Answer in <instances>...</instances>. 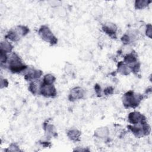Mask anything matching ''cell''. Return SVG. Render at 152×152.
Wrapping results in <instances>:
<instances>
[{"label": "cell", "mask_w": 152, "mask_h": 152, "mask_svg": "<svg viewBox=\"0 0 152 152\" xmlns=\"http://www.w3.org/2000/svg\"><path fill=\"white\" fill-rule=\"evenodd\" d=\"M103 31L112 39L116 38L117 27L113 23H106L102 26Z\"/></svg>", "instance_id": "9"}, {"label": "cell", "mask_w": 152, "mask_h": 152, "mask_svg": "<svg viewBox=\"0 0 152 152\" xmlns=\"http://www.w3.org/2000/svg\"><path fill=\"white\" fill-rule=\"evenodd\" d=\"M41 83L39 82L38 80L33 81H31L29 84L28 90L33 94H40V88L41 86Z\"/></svg>", "instance_id": "10"}, {"label": "cell", "mask_w": 152, "mask_h": 152, "mask_svg": "<svg viewBox=\"0 0 152 152\" xmlns=\"http://www.w3.org/2000/svg\"><path fill=\"white\" fill-rule=\"evenodd\" d=\"M7 63L8 69L13 73L24 72L27 69V66L25 65L20 56L15 53H13L10 56H8Z\"/></svg>", "instance_id": "1"}, {"label": "cell", "mask_w": 152, "mask_h": 152, "mask_svg": "<svg viewBox=\"0 0 152 152\" xmlns=\"http://www.w3.org/2000/svg\"><path fill=\"white\" fill-rule=\"evenodd\" d=\"M8 84V83L7 80H5V79L3 80L2 78H1V88H2L4 87L7 86Z\"/></svg>", "instance_id": "22"}, {"label": "cell", "mask_w": 152, "mask_h": 152, "mask_svg": "<svg viewBox=\"0 0 152 152\" xmlns=\"http://www.w3.org/2000/svg\"><path fill=\"white\" fill-rule=\"evenodd\" d=\"M143 96L140 94H136L132 91H129L124 94L122 102L126 108H135L142 100Z\"/></svg>", "instance_id": "2"}, {"label": "cell", "mask_w": 152, "mask_h": 152, "mask_svg": "<svg viewBox=\"0 0 152 152\" xmlns=\"http://www.w3.org/2000/svg\"><path fill=\"white\" fill-rule=\"evenodd\" d=\"M40 94L46 97H53L56 95V90L53 84H47L42 82Z\"/></svg>", "instance_id": "5"}, {"label": "cell", "mask_w": 152, "mask_h": 152, "mask_svg": "<svg viewBox=\"0 0 152 152\" xmlns=\"http://www.w3.org/2000/svg\"><path fill=\"white\" fill-rule=\"evenodd\" d=\"M5 37L12 42H17L21 39V37L17 33V31L15 30L14 28L10 30L8 32L7 34L5 36Z\"/></svg>", "instance_id": "14"}, {"label": "cell", "mask_w": 152, "mask_h": 152, "mask_svg": "<svg viewBox=\"0 0 152 152\" xmlns=\"http://www.w3.org/2000/svg\"><path fill=\"white\" fill-rule=\"evenodd\" d=\"M94 89L96 91V94L98 96H101V87H100V86H99L98 84H96L95 87H94Z\"/></svg>", "instance_id": "21"}, {"label": "cell", "mask_w": 152, "mask_h": 152, "mask_svg": "<svg viewBox=\"0 0 152 152\" xmlns=\"http://www.w3.org/2000/svg\"><path fill=\"white\" fill-rule=\"evenodd\" d=\"M118 71L119 73L124 75H128L131 72L129 67L122 61H121L118 63Z\"/></svg>", "instance_id": "11"}, {"label": "cell", "mask_w": 152, "mask_h": 152, "mask_svg": "<svg viewBox=\"0 0 152 152\" xmlns=\"http://www.w3.org/2000/svg\"><path fill=\"white\" fill-rule=\"evenodd\" d=\"M151 2V1H145V0L136 1L135 2V8L137 10H141L147 7L148 4Z\"/></svg>", "instance_id": "16"}, {"label": "cell", "mask_w": 152, "mask_h": 152, "mask_svg": "<svg viewBox=\"0 0 152 152\" xmlns=\"http://www.w3.org/2000/svg\"><path fill=\"white\" fill-rule=\"evenodd\" d=\"M24 78L28 81H33L37 80L42 75L40 70L35 69L34 68H28L24 71Z\"/></svg>", "instance_id": "6"}, {"label": "cell", "mask_w": 152, "mask_h": 152, "mask_svg": "<svg viewBox=\"0 0 152 152\" xmlns=\"http://www.w3.org/2000/svg\"><path fill=\"white\" fill-rule=\"evenodd\" d=\"M67 135L71 140L77 141H79L80 137L81 135V132L76 129H72L68 131Z\"/></svg>", "instance_id": "12"}, {"label": "cell", "mask_w": 152, "mask_h": 152, "mask_svg": "<svg viewBox=\"0 0 152 152\" xmlns=\"http://www.w3.org/2000/svg\"><path fill=\"white\" fill-rule=\"evenodd\" d=\"M104 93L106 95L112 94L113 93V88L112 87H108L104 90Z\"/></svg>", "instance_id": "20"}, {"label": "cell", "mask_w": 152, "mask_h": 152, "mask_svg": "<svg viewBox=\"0 0 152 152\" xmlns=\"http://www.w3.org/2000/svg\"><path fill=\"white\" fill-rule=\"evenodd\" d=\"M109 131L107 128L103 127L99 128L97 129L94 132V135L96 137L100 138H106L108 135Z\"/></svg>", "instance_id": "15"}, {"label": "cell", "mask_w": 152, "mask_h": 152, "mask_svg": "<svg viewBox=\"0 0 152 152\" xmlns=\"http://www.w3.org/2000/svg\"><path fill=\"white\" fill-rule=\"evenodd\" d=\"M12 48H13V46L9 42L4 41L1 42L0 52H3L7 54L8 53H11Z\"/></svg>", "instance_id": "13"}, {"label": "cell", "mask_w": 152, "mask_h": 152, "mask_svg": "<svg viewBox=\"0 0 152 152\" xmlns=\"http://www.w3.org/2000/svg\"><path fill=\"white\" fill-rule=\"evenodd\" d=\"M128 121L132 125H137L146 122L145 118L138 112H132L128 115Z\"/></svg>", "instance_id": "7"}, {"label": "cell", "mask_w": 152, "mask_h": 152, "mask_svg": "<svg viewBox=\"0 0 152 152\" xmlns=\"http://www.w3.org/2000/svg\"><path fill=\"white\" fill-rule=\"evenodd\" d=\"M55 80H56V78L53 75L48 74H46L43 77L42 82L47 84H53V83L55 82Z\"/></svg>", "instance_id": "17"}, {"label": "cell", "mask_w": 152, "mask_h": 152, "mask_svg": "<svg viewBox=\"0 0 152 152\" xmlns=\"http://www.w3.org/2000/svg\"><path fill=\"white\" fill-rule=\"evenodd\" d=\"M128 129L137 137H141L144 135H148L150 131V127L147 122L137 124V125H129Z\"/></svg>", "instance_id": "4"}, {"label": "cell", "mask_w": 152, "mask_h": 152, "mask_svg": "<svg viewBox=\"0 0 152 152\" xmlns=\"http://www.w3.org/2000/svg\"><path fill=\"white\" fill-rule=\"evenodd\" d=\"M44 129H45L46 132L47 134H48V135H49V134L53 135V134L55 133L54 132V128H53V125H52L45 123L44 124Z\"/></svg>", "instance_id": "18"}, {"label": "cell", "mask_w": 152, "mask_h": 152, "mask_svg": "<svg viewBox=\"0 0 152 152\" xmlns=\"http://www.w3.org/2000/svg\"><path fill=\"white\" fill-rule=\"evenodd\" d=\"M84 96V90H83L80 87H76L73 88L69 94L68 99L70 101H75L78 99H82Z\"/></svg>", "instance_id": "8"}, {"label": "cell", "mask_w": 152, "mask_h": 152, "mask_svg": "<svg viewBox=\"0 0 152 152\" xmlns=\"http://www.w3.org/2000/svg\"><path fill=\"white\" fill-rule=\"evenodd\" d=\"M38 34L40 37L45 42L50 43L51 45H55L57 43V38L53 35L52 31L47 26H42L39 30Z\"/></svg>", "instance_id": "3"}, {"label": "cell", "mask_w": 152, "mask_h": 152, "mask_svg": "<svg viewBox=\"0 0 152 152\" xmlns=\"http://www.w3.org/2000/svg\"><path fill=\"white\" fill-rule=\"evenodd\" d=\"M145 34L149 38H151V25L150 24H148L146 27Z\"/></svg>", "instance_id": "19"}]
</instances>
